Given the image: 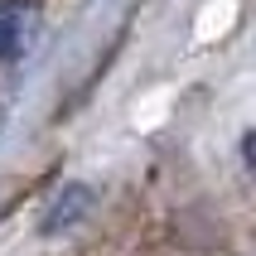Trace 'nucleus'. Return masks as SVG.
<instances>
[{
  "instance_id": "obj_1",
  "label": "nucleus",
  "mask_w": 256,
  "mask_h": 256,
  "mask_svg": "<svg viewBox=\"0 0 256 256\" xmlns=\"http://www.w3.org/2000/svg\"><path fill=\"white\" fill-rule=\"evenodd\" d=\"M39 34V0H0V68L29 54Z\"/></svg>"
},
{
  "instance_id": "obj_3",
  "label": "nucleus",
  "mask_w": 256,
  "mask_h": 256,
  "mask_svg": "<svg viewBox=\"0 0 256 256\" xmlns=\"http://www.w3.org/2000/svg\"><path fill=\"white\" fill-rule=\"evenodd\" d=\"M242 150H246V164H252V170H256V130H252V136H246V145H242Z\"/></svg>"
},
{
  "instance_id": "obj_2",
  "label": "nucleus",
  "mask_w": 256,
  "mask_h": 256,
  "mask_svg": "<svg viewBox=\"0 0 256 256\" xmlns=\"http://www.w3.org/2000/svg\"><path fill=\"white\" fill-rule=\"evenodd\" d=\"M87 208H92V194H87V188H63L58 203H54V213L44 218V232H63L68 222H78Z\"/></svg>"
}]
</instances>
